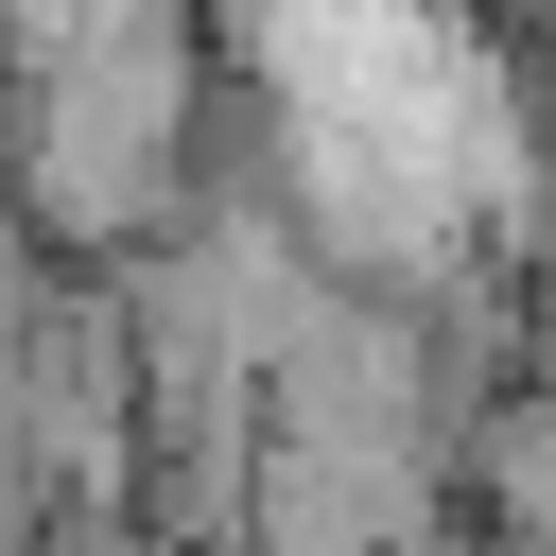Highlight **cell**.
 Returning a JSON list of instances; mask_svg holds the SVG:
<instances>
[{
    "instance_id": "6da1fadb",
    "label": "cell",
    "mask_w": 556,
    "mask_h": 556,
    "mask_svg": "<svg viewBox=\"0 0 556 556\" xmlns=\"http://www.w3.org/2000/svg\"><path fill=\"white\" fill-rule=\"evenodd\" d=\"M452 452L434 434H313V417H261V504H243V539H417V521H452Z\"/></svg>"
},
{
    "instance_id": "7a4b0ae2",
    "label": "cell",
    "mask_w": 556,
    "mask_h": 556,
    "mask_svg": "<svg viewBox=\"0 0 556 556\" xmlns=\"http://www.w3.org/2000/svg\"><path fill=\"white\" fill-rule=\"evenodd\" d=\"M452 469H469V504H486L504 539H556V365H521V382L452 434Z\"/></svg>"
}]
</instances>
